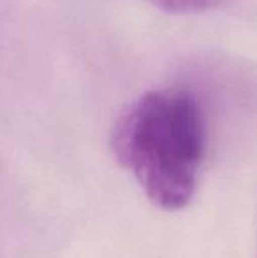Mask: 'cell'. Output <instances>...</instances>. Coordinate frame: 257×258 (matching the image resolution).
<instances>
[{
    "mask_svg": "<svg viewBox=\"0 0 257 258\" xmlns=\"http://www.w3.org/2000/svg\"><path fill=\"white\" fill-rule=\"evenodd\" d=\"M111 148L146 197L162 209L192 201L206 156V119L192 93L151 90L115 121Z\"/></svg>",
    "mask_w": 257,
    "mask_h": 258,
    "instance_id": "cell-1",
    "label": "cell"
},
{
    "mask_svg": "<svg viewBox=\"0 0 257 258\" xmlns=\"http://www.w3.org/2000/svg\"><path fill=\"white\" fill-rule=\"evenodd\" d=\"M151 6L171 14H195L219 7L224 0H146Z\"/></svg>",
    "mask_w": 257,
    "mask_h": 258,
    "instance_id": "cell-2",
    "label": "cell"
}]
</instances>
